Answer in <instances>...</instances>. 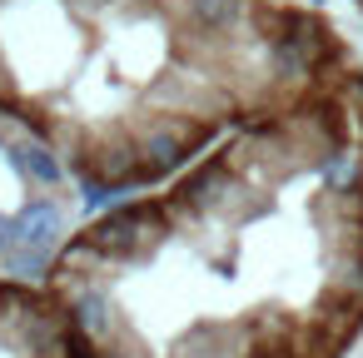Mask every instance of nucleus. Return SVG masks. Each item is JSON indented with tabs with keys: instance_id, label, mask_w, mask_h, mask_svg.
Masks as SVG:
<instances>
[{
	"instance_id": "f03ea898",
	"label": "nucleus",
	"mask_w": 363,
	"mask_h": 358,
	"mask_svg": "<svg viewBox=\"0 0 363 358\" xmlns=\"http://www.w3.org/2000/svg\"><path fill=\"white\" fill-rule=\"evenodd\" d=\"M0 358H85L70 313L45 284L0 274Z\"/></svg>"
},
{
	"instance_id": "f257e3e1",
	"label": "nucleus",
	"mask_w": 363,
	"mask_h": 358,
	"mask_svg": "<svg viewBox=\"0 0 363 358\" xmlns=\"http://www.w3.org/2000/svg\"><path fill=\"white\" fill-rule=\"evenodd\" d=\"M45 289L85 358H348L363 338V135L333 100L254 120L120 199Z\"/></svg>"
}]
</instances>
